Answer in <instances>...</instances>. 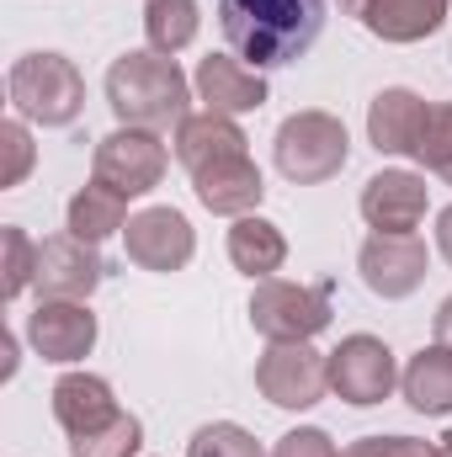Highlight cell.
I'll return each instance as SVG.
<instances>
[{"mask_svg": "<svg viewBox=\"0 0 452 457\" xmlns=\"http://www.w3.org/2000/svg\"><path fill=\"white\" fill-rule=\"evenodd\" d=\"M356 208H362L372 234H415L421 219H426V176H415V170H378V176H367Z\"/></svg>", "mask_w": 452, "mask_h": 457, "instance_id": "4fadbf2b", "label": "cell"}, {"mask_svg": "<svg viewBox=\"0 0 452 457\" xmlns=\"http://www.w3.org/2000/svg\"><path fill=\"white\" fill-rule=\"evenodd\" d=\"M38 277V245L21 224H5L0 228V298H21Z\"/></svg>", "mask_w": 452, "mask_h": 457, "instance_id": "cb8c5ba5", "label": "cell"}, {"mask_svg": "<svg viewBox=\"0 0 452 457\" xmlns=\"http://www.w3.org/2000/svg\"><path fill=\"white\" fill-rule=\"evenodd\" d=\"M437 255H442V261L452 266V203L442 208V213H437Z\"/></svg>", "mask_w": 452, "mask_h": 457, "instance_id": "1f68e13d", "label": "cell"}, {"mask_svg": "<svg viewBox=\"0 0 452 457\" xmlns=\"http://www.w3.org/2000/svg\"><path fill=\"white\" fill-rule=\"evenodd\" d=\"M128 197L113 192V187H102L96 176H91V187H80L75 197H70V234H80V239H91V245H102V239H113L128 228Z\"/></svg>", "mask_w": 452, "mask_h": 457, "instance_id": "7402d4cb", "label": "cell"}, {"mask_svg": "<svg viewBox=\"0 0 452 457\" xmlns=\"http://www.w3.org/2000/svg\"><path fill=\"white\" fill-rule=\"evenodd\" d=\"M197 27H203L197 0H149V5H144V37H149V48L165 54V59H176V54L197 37Z\"/></svg>", "mask_w": 452, "mask_h": 457, "instance_id": "603a6c76", "label": "cell"}, {"mask_svg": "<svg viewBox=\"0 0 452 457\" xmlns=\"http://www.w3.org/2000/svg\"><path fill=\"white\" fill-rule=\"evenodd\" d=\"M336 282H282L266 277L250 293V325L261 341H314L331 325Z\"/></svg>", "mask_w": 452, "mask_h": 457, "instance_id": "5b68a950", "label": "cell"}, {"mask_svg": "<svg viewBox=\"0 0 452 457\" xmlns=\"http://www.w3.org/2000/svg\"><path fill=\"white\" fill-rule=\"evenodd\" d=\"M421 170H431V176H442L452 187V102H431V117H426V133H421V144H415V154H410Z\"/></svg>", "mask_w": 452, "mask_h": 457, "instance_id": "484cf974", "label": "cell"}, {"mask_svg": "<svg viewBox=\"0 0 452 457\" xmlns=\"http://www.w3.org/2000/svg\"><path fill=\"white\" fill-rule=\"evenodd\" d=\"M165 165H171V149H165L160 133H149V128H113V133L96 144L91 176L133 203V197H144V192L160 187Z\"/></svg>", "mask_w": 452, "mask_h": 457, "instance_id": "52a82bcc", "label": "cell"}, {"mask_svg": "<svg viewBox=\"0 0 452 457\" xmlns=\"http://www.w3.org/2000/svg\"><path fill=\"white\" fill-rule=\"evenodd\" d=\"M399 388V361L378 336H346L331 351V394L351 410H372Z\"/></svg>", "mask_w": 452, "mask_h": 457, "instance_id": "ba28073f", "label": "cell"}, {"mask_svg": "<svg viewBox=\"0 0 452 457\" xmlns=\"http://www.w3.org/2000/svg\"><path fill=\"white\" fill-rule=\"evenodd\" d=\"M16 372V330H5V372L0 378H11Z\"/></svg>", "mask_w": 452, "mask_h": 457, "instance_id": "d6a6232c", "label": "cell"}, {"mask_svg": "<svg viewBox=\"0 0 452 457\" xmlns=\"http://www.w3.org/2000/svg\"><path fill=\"white\" fill-rule=\"evenodd\" d=\"M192 192H197V203H203L208 213H219V219H245V213L261 208L266 181H261V170H255L250 154H224V160L192 170Z\"/></svg>", "mask_w": 452, "mask_h": 457, "instance_id": "9a60e30c", "label": "cell"}, {"mask_svg": "<svg viewBox=\"0 0 452 457\" xmlns=\"http://www.w3.org/2000/svg\"><path fill=\"white\" fill-rule=\"evenodd\" d=\"M452 0H372L362 11V27L378 43H421L448 21Z\"/></svg>", "mask_w": 452, "mask_h": 457, "instance_id": "ffe728a7", "label": "cell"}, {"mask_svg": "<svg viewBox=\"0 0 452 457\" xmlns=\"http://www.w3.org/2000/svg\"><path fill=\"white\" fill-rule=\"evenodd\" d=\"M107 107L117 128H149V133H176L192 117V80L181 75L176 59L155 48H133L113 59L107 70Z\"/></svg>", "mask_w": 452, "mask_h": 457, "instance_id": "7a4b0ae2", "label": "cell"}, {"mask_svg": "<svg viewBox=\"0 0 452 457\" xmlns=\"http://www.w3.org/2000/svg\"><path fill=\"white\" fill-rule=\"evenodd\" d=\"M102 282H107V255L91 239L54 234V239L38 245V277H32L38 298H75V303H86Z\"/></svg>", "mask_w": 452, "mask_h": 457, "instance_id": "8fae6325", "label": "cell"}, {"mask_svg": "<svg viewBox=\"0 0 452 457\" xmlns=\"http://www.w3.org/2000/svg\"><path fill=\"white\" fill-rule=\"evenodd\" d=\"M426 117H431L426 96H415L410 86H389L367 107V144L378 154H415V144L426 133Z\"/></svg>", "mask_w": 452, "mask_h": 457, "instance_id": "2e32d148", "label": "cell"}, {"mask_svg": "<svg viewBox=\"0 0 452 457\" xmlns=\"http://www.w3.org/2000/svg\"><path fill=\"white\" fill-rule=\"evenodd\" d=\"M367 5H372V0H340V11H346V16H362Z\"/></svg>", "mask_w": 452, "mask_h": 457, "instance_id": "836d02e7", "label": "cell"}, {"mask_svg": "<svg viewBox=\"0 0 452 457\" xmlns=\"http://www.w3.org/2000/svg\"><path fill=\"white\" fill-rule=\"evenodd\" d=\"M219 27L250 70L298 64L325 32V0H219Z\"/></svg>", "mask_w": 452, "mask_h": 457, "instance_id": "6da1fadb", "label": "cell"}, {"mask_svg": "<svg viewBox=\"0 0 452 457\" xmlns=\"http://www.w3.org/2000/svg\"><path fill=\"white\" fill-rule=\"evenodd\" d=\"M272 457H340V453H336V442H331L320 426H298V431L277 436Z\"/></svg>", "mask_w": 452, "mask_h": 457, "instance_id": "f546056e", "label": "cell"}, {"mask_svg": "<svg viewBox=\"0 0 452 457\" xmlns=\"http://www.w3.org/2000/svg\"><path fill=\"white\" fill-rule=\"evenodd\" d=\"M187 457H266V453H261V442H255L245 426H234V420H213V426L192 431Z\"/></svg>", "mask_w": 452, "mask_h": 457, "instance_id": "4316f807", "label": "cell"}, {"mask_svg": "<svg viewBox=\"0 0 452 457\" xmlns=\"http://www.w3.org/2000/svg\"><path fill=\"white\" fill-rule=\"evenodd\" d=\"M431 341L452 351V298H442V303H437V320H431Z\"/></svg>", "mask_w": 452, "mask_h": 457, "instance_id": "4dcf8cb0", "label": "cell"}, {"mask_svg": "<svg viewBox=\"0 0 452 457\" xmlns=\"http://www.w3.org/2000/svg\"><path fill=\"white\" fill-rule=\"evenodd\" d=\"M171 149L187 170H203L224 154H250V138L239 133V122L224 112H192L176 133H171Z\"/></svg>", "mask_w": 452, "mask_h": 457, "instance_id": "ac0fdd59", "label": "cell"}, {"mask_svg": "<svg viewBox=\"0 0 452 457\" xmlns=\"http://www.w3.org/2000/svg\"><path fill=\"white\" fill-rule=\"evenodd\" d=\"M340 457H437L431 442H415V436H362L351 442Z\"/></svg>", "mask_w": 452, "mask_h": 457, "instance_id": "f1b7e54d", "label": "cell"}, {"mask_svg": "<svg viewBox=\"0 0 452 457\" xmlns=\"http://www.w3.org/2000/svg\"><path fill=\"white\" fill-rule=\"evenodd\" d=\"M48 399H54V420L64 426V436H91L122 415L113 399V383L96 372H64Z\"/></svg>", "mask_w": 452, "mask_h": 457, "instance_id": "e0dca14e", "label": "cell"}, {"mask_svg": "<svg viewBox=\"0 0 452 457\" xmlns=\"http://www.w3.org/2000/svg\"><path fill=\"white\" fill-rule=\"evenodd\" d=\"M437 457H452V431L442 436V442H437Z\"/></svg>", "mask_w": 452, "mask_h": 457, "instance_id": "e575fe53", "label": "cell"}, {"mask_svg": "<svg viewBox=\"0 0 452 457\" xmlns=\"http://www.w3.org/2000/svg\"><path fill=\"white\" fill-rule=\"evenodd\" d=\"M272 154H277V170L293 187H320V181L346 170L351 138H346V122L336 112H293L277 128Z\"/></svg>", "mask_w": 452, "mask_h": 457, "instance_id": "277c9868", "label": "cell"}, {"mask_svg": "<svg viewBox=\"0 0 452 457\" xmlns=\"http://www.w3.org/2000/svg\"><path fill=\"white\" fill-rule=\"evenodd\" d=\"M122 250L138 271H155V277H171V271H187L192 255H197V234L187 224V213L176 208H144L133 213L122 228Z\"/></svg>", "mask_w": 452, "mask_h": 457, "instance_id": "30bf717a", "label": "cell"}, {"mask_svg": "<svg viewBox=\"0 0 452 457\" xmlns=\"http://www.w3.org/2000/svg\"><path fill=\"white\" fill-rule=\"evenodd\" d=\"M27 341L43 361H80L91 356L96 345V314L91 303H75V298H38V309L27 314Z\"/></svg>", "mask_w": 452, "mask_h": 457, "instance_id": "7c38bea8", "label": "cell"}, {"mask_svg": "<svg viewBox=\"0 0 452 457\" xmlns=\"http://www.w3.org/2000/svg\"><path fill=\"white\" fill-rule=\"evenodd\" d=\"M0 149H5V165H0V187L11 192V187H21L27 181V170H32V160H38V144H32V133H27V117H5L0 122Z\"/></svg>", "mask_w": 452, "mask_h": 457, "instance_id": "83f0119b", "label": "cell"}, {"mask_svg": "<svg viewBox=\"0 0 452 457\" xmlns=\"http://www.w3.org/2000/svg\"><path fill=\"white\" fill-rule=\"evenodd\" d=\"M399 394L415 415H452V351L448 345H421L410 367L399 372Z\"/></svg>", "mask_w": 452, "mask_h": 457, "instance_id": "d6986e66", "label": "cell"}, {"mask_svg": "<svg viewBox=\"0 0 452 457\" xmlns=\"http://www.w3.org/2000/svg\"><path fill=\"white\" fill-rule=\"evenodd\" d=\"M229 261H234V271H245L250 282H266L272 271H282L288 239H282V228L272 224V219L245 213V219H234V228H229Z\"/></svg>", "mask_w": 452, "mask_h": 457, "instance_id": "44dd1931", "label": "cell"}, {"mask_svg": "<svg viewBox=\"0 0 452 457\" xmlns=\"http://www.w3.org/2000/svg\"><path fill=\"white\" fill-rule=\"evenodd\" d=\"M5 96L11 112L38 128H70L86 112V80L64 54H21L5 75Z\"/></svg>", "mask_w": 452, "mask_h": 457, "instance_id": "3957f363", "label": "cell"}, {"mask_svg": "<svg viewBox=\"0 0 452 457\" xmlns=\"http://www.w3.org/2000/svg\"><path fill=\"white\" fill-rule=\"evenodd\" d=\"M255 388L277 410H314L331 394V356L309 341H272L255 356Z\"/></svg>", "mask_w": 452, "mask_h": 457, "instance_id": "8992f818", "label": "cell"}, {"mask_svg": "<svg viewBox=\"0 0 452 457\" xmlns=\"http://www.w3.org/2000/svg\"><path fill=\"white\" fill-rule=\"evenodd\" d=\"M192 91L203 102V112H224V117H245L266 107V80L261 70H250L234 54H208L192 75Z\"/></svg>", "mask_w": 452, "mask_h": 457, "instance_id": "5bb4252c", "label": "cell"}, {"mask_svg": "<svg viewBox=\"0 0 452 457\" xmlns=\"http://www.w3.org/2000/svg\"><path fill=\"white\" fill-rule=\"evenodd\" d=\"M356 271L372 298L399 303V298L421 293V282L431 271V250L421 234H367L356 250Z\"/></svg>", "mask_w": 452, "mask_h": 457, "instance_id": "9c48e42d", "label": "cell"}, {"mask_svg": "<svg viewBox=\"0 0 452 457\" xmlns=\"http://www.w3.org/2000/svg\"><path fill=\"white\" fill-rule=\"evenodd\" d=\"M138 447H144V426L128 410L91 436H70V457H138Z\"/></svg>", "mask_w": 452, "mask_h": 457, "instance_id": "d4e9b609", "label": "cell"}]
</instances>
